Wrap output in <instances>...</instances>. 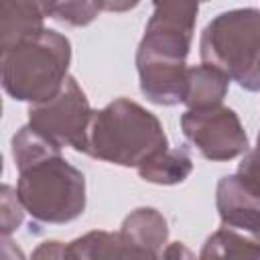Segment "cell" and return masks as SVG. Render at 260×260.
<instances>
[{
	"label": "cell",
	"mask_w": 260,
	"mask_h": 260,
	"mask_svg": "<svg viewBox=\"0 0 260 260\" xmlns=\"http://www.w3.org/2000/svg\"><path fill=\"white\" fill-rule=\"evenodd\" d=\"M199 57L246 91H260V8L213 16L199 37Z\"/></svg>",
	"instance_id": "obj_4"
},
{
	"label": "cell",
	"mask_w": 260,
	"mask_h": 260,
	"mask_svg": "<svg viewBox=\"0 0 260 260\" xmlns=\"http://www.w3.org/2000/svg\"><path fill=\"white\" fill-rule=\"evenodd\" d=\"M93 110L77 79L69 75L63 87L47 102L28 106V126L55 146L83 152L85 134Z\"/></svg>",
	"instance_id": "obj_6"
},
{
	"label": "cell",
	"mask_w": 260,
	"mask_h": 260,
	"mask_svg": "<svg viewBox=\"0 0 260 260\" xmlns=\"http://www.w3.org/2000/svg\"><path fill=\"white\" fill-rule=\"evenodd\" d=\"M258 138H260V132H258Z\"/></svg>",
	"instance_id": "obj_23"
},
{
	"label": "cell",
	"mask_w": 260,
	"mask_h": 260,
	"mask_svg": "<svg viewBox=\"0 0 260 260\" xmlns=\"http://www.w3.org/2000/svg\"><path fill=\"white\" fill-rule=\"evenodd\" d=\"M199 6L191 2H156L136 49V71L142 95L154 106L183 104L187 55Z\"/></svg>",
	"instance_id": "obj_1"
},
{
	"label": "cell",
	"mask_w": 260,
	"mask_h": 260,
	"mask_svg": "<svg viewBox=\"0 0 260 260\" xmlns=\"http://www.w3.org/2000/svg\"><path fill=\"white\" fill-rule=\"evenodd\" d=\"M71 43L65 35L45 28L39 37L0 53L2 87L30 106L51 100L69 77Z\"/></svg>",
	"instance_id": "obj_3"
},
{
	"label": "cell",
	"mask_w": 260,
	"mask_h": 260,
	"mask_svg": "<svg viewBox=\"0 0 260 260\" xmlns=\"http://www.w3.org/2000/svg\"><path fill=\"white\" fill-rule=\"evenodd\" d=\"M160 256L162 252L118 232V246H116L114 260H160Z\"/></svg>",
	"instance_id": "obj_18"
},
{
	"label": "cell",
	"mask_w": 260,
	"mask_h": 260,
	"mask_svg": "<svg viewBox=\"0 0 260 260\" xmlns=\"http://www.w3.org/2000/svg\"><path fill=\"white\" fill-rule=\"evenodd\" d=\"M118 232L140 242V244H146L158 252H162L167 248V240H169L167 217L154 207H138V209L130 211L124 217Z\"/></svg>",
	"instance_id": "obj_13"
},
{
	"label": "cell",
	"mask_w": 260,
	"mask_h": 260,
	"mask_svg": "<svg viewBox=\"0 0 260 260\" xmlns=\"http://www.w3.org/2000/svg\"><path fill=\"white\" fill-rule=\"evenodd\" d=\"M160 260H197V258H195V254L183 242H171L162 250Z\"/></svg>",
	"instance_id": "obj_21"
},
{
	"label": "cell",
	"mask_w": 260,
	"mask_h": 260,
	"mask_svg": "<svg viewBox=\"0 0 260 260\" xmlns=\"http://www.w3.org/2000/svg\"><path fill=\"white\" fill-rule=\"evenodd\" d=\"M236 175H238L248 187H252L254 191H260V138H256V146L250 148V150L242 156Z\"/></svg>",
	"instance_id": "obj_19"
},
{
	"label": "cell",
	"mask_w": 260,
	"mask_h": 260,
	"mask_svg": "<svg viewBox=\"0 0 260 260\" xmlns=\"http://www.w3.org/2000/svg\"><path fill=\"white\" fill-rule=\"evenodd\" d=\"M16 195L35 221L51 225L77 219L87 205L85 177L63 154L47 156L18 171Z\"/></svg>",
	"instance_id": "obj_5"
},
{
	"label": "cell",
	"mask_w": 260,
	"mask_h": 260,
	"mask_svg": "<svg viewBox=\"0 0 260 260\" xmlns=\"http://www.w3.org/2000/svg\"><path fill=\"white\" fill-rule=\"evenodd\" d=\"M41 2H2L0 4V53L39 37L45 30Z\"/></svg>",
	"instance_id": "obj_9"
},
{
	"label": "cell",
	"mask_w": 260,
	"mask_h": 260,
	"mask_svg": "<svg viewBox=\"0 0 260 260\" xmlns=\"http://www.w3.org/2000/svg\"><path fill=\"white\" fill-rule=\"evenodd\" d=\"M0 219H2V236H10L12 232H16L24 219V207L16 195V189H12L10 185H2L0 189Z\"/></svg>",
	"instance_id": "obj_17"
},
{
	"label": "cell",
	"mask_w": 260,
	"mask_h": 260,
	"mask_svg": "<svg viewBox=\"0 0 260 260\" xmlns=\"http://www.w3.org/2000/svg\"><path fill=\"white\" fill-rule=\"evenodd\" d=\"M230 89V77L209 65H195L187 69V85L183 104L187 110H207L221 106Z\"/></svg>",
	"instance_id": "obj_10"
},
{
	"label": "cell",
	"mask_w": 260,
	"mask_h": 260,
	"mask_svg": "<svg viewBox=\"0 0 260 260\" xmlns=\"http://www.w3.org/2000/svg\"><path fill=\"white\" fill-rule=\"evenodd\" d=\"M28 260H65V244L59 240H45L32 250Z\"/></svg>",
	"instance_id": "obj_20"
},
{
	"label": "cell",
	"mask_w": 260,
	"mask_h": 260,
	"mask_svg": "<svg viewBox=\"0 0 260 260\" xmlns=\"http://www.w3.org/2000/svg\"><path fill=\"white\" fill-rule=\"evenodd\" d=\"M191 171L193 158L183 146H169L167 150L150 156L136 169L138 177L152 185H179L191 175Z\"/></svg>",
	"instance_id": "obj_11"
},
{
	"label": "cell",
	"mask_w": 260,
	"mask_h": 260,
	"mask_svg": "<svg viewBox=\"0 0 260 260\" xmlns=\"http://www.w3.org/2000/svg\"><path fill=\"white\" fill-rule=\"evenodd\" d=\"M2 260H26L24 252L10 240V236H2Z\"/></svg>",
	"instance_id": "obj_22"
},
{
	"label": "cell",
	"mask_w": 260,
	"mask_h": 260,
	"mask_svg": "<svg viewBox=\"0 0 260 260\" xmlns=\"http://www.w3.org/2000/svg\"><path fill=\"white\" fill-rule=\"evenodd\" d=\"M118 232L93 230L65 244V260H114Z\"/></svg>",
	"instance_id": "obj_15"
},
{
	"label": "cell",
	"mask_w": 260,
	"mask_h": 260,
	"mask_svg": "<svg viewBox=\"0 0 260 260\" xmlns=\"http://www.w3.org/2000/svg\"><path fill=\"white\" fill-rule=\"evenodd\" d=\"M10 150H12V158H14L16 171H22V169L47 158V156L63 152L59 146H55L43 134L32 130L28 124H24L22 128L16 130V134L12 136V142H10Z\"/></svg>",
	"instance_id": "obj_14"
},
{
	"label": "cell",
	"mask_w": 260,
	"mask_h": 260,
	"mask_svg": "<svg viewBox=\"0 0 260 260\" xmlns=\"http://www.w3.org/2000/svg\"><path fill=\"white\" fill-rule=\"evenodd\" d=\"M197 260H260V242L219 225L203 242Z\"/></svg>",
	"instance_id": "obj_12"
},
{
	"label": "cell",
	"mask_w": 260,
	"mask_h": 260,
	"mask_svg": "<svg viewBox=\"0 0 260 260\" xmlns=\"http://www.w3.org/2000/svg\"><path fill=\"white\" fill-rule=\"evenodd\" d=\"M215 207L223 228L260 242V191L248 187L236 173L223 175L215 187Z\"/></svg>",
	"instance_id": "obj_8"
},
{
	"label": "cell",
	"mask_w": 260,
	"mask_h": 260,
	"mask_svg": "<svg viewBox=\"0 0 260 260\" xmlns=\"http://www.w3.org/2000/svg\"><path fill=\"white\" fill-rule=\"evenodd\" d=\"M45 16L69 24L87 26L104 10V2H41Z\"/></svg>",
	"instance_id": "obj_16"
},
{
	"label": "cell",
	"mask_w": 260,
	"mask_h": 260,
	"mask_svg": "<svg viewBox=\"0 0 260 260\" xmlns=\"http://www.w3.org/2000/svg\"><path fill=\"white\" fill-rule=\"evenodd\" d=\"M169 148L160 120L128 98H116L102 110H93L85 134L83 154L138 169L150 156Z\"/></svg>",
	"instance_id": "obj_2"
},
{
	"label": "cell",
	"mask_w": 260,
	"mask_h": 260,
	"mask_svg": "<svg viewBox=\"0 0 260 260\" xmlns=\"http://www.w3.org/2000/svg\"><path fill=\"white\" fill-rule=\"evenodd\" d=\"M183 136L197 152L213 162L244 156L250 150V140L240 116L228 106L207 110H185L181 116Z\"/></svg>",
	"instance_id": "obj_7"
}]
</instances>
